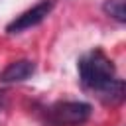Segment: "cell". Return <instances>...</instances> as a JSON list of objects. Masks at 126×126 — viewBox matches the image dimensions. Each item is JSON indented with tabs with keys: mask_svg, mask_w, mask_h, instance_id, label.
Segmentation results:
<instances>
[{
	"mask_svg": "<svg viewBox=\"0 0 126 126\" xmlns=\"http://www.w3.org/2000/svg\"><path fill=\"white\" fill-rule=\"evenodd\" d=\"M79 81L81 85L96 94L106 104H118L124 100V81L116 75L114 63L100 51L93 49L79 59Z\"/></svg>",
	"mask_w": 126,
	"mask_h": 126,
	"instance_id": "1",
	"label": "cell"
},
{
	"mask_svg": "<svg viewBox=\"0 0 126 126\" xmlns=\"http://www.w3.org/2000/svg\"><path fill=\"white\" fill-rule=\"evenodd\" d=\"M93 114V106L83 100H61L47 108V120L53 126H83Z\"/></svg>",
	"mask_w": 126,
	"mask_h": 126,
	"instance_id": "2",
	"label": "cell"
},
{
	"mask_svg": "<svg viewBox=\"0 0 126 126\" xmlns=\"http://www.w3.org/2000/svg\"><path fill=\"white\" fill-rule=\"evenodd\" d=\"M53 0H39L35 6L28 8L26 12H22L20 16H16L8 26H6V32L8 33H22L26 30H32L35 26H39L53 10Z\"/></svg>",
	"mask_w": 126,
	"mask_h": 126,
	"instance_id": "3",
	"label": "cell"
},
{
	"mask_svg": "<svg viewBox=\"0 0 126 126\" xmlns=\"http://www.w3.org/2000/svg\"><path fill=\"white\" fill-rule=\"evenodd\" d=\"M35 71V63L30 61V59H18V61H12L0 75V81L2 83H22L26 79H30Z\"/></svg>",
	"mask_w": 126,
	"mask_h": 126,
	"instance_id": "4",
	"label": "cell"
},
{
	"mask_svg": "<svg viewBox=\"0 0 126 126\" xmlns=\"http://www.w3.org/2000/svg\"><path fill=\"white\" fill-rule=\"evenodd\" d=\"M102 10L106 16H110L112 20H116L118 24L126 22V14H124V0H104Z\"/></svg>",
	"mask_w": 126,
	"mask_h": 126,
	"instance_id": "5",
	"label": "cell"
},
{
	"mask_svg": "<svg viewBox=\"0 0 126 126\" xmlns=\"http://www.w3.org/2000/svg\"><path fill=\"white\" fill-rule=\"evenodd\" d=\"M2 106H4V93L0 91V110H2Z\"/></svg>",
	"mask_w": 126,
	"mask_h": 126,
	"instance_id": "6",
	"label": "cell"
}]
</instances>
